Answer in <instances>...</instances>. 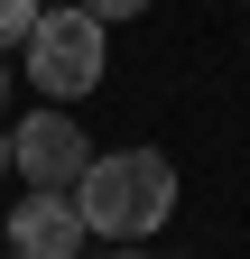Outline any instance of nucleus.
I'll return each instance as SVG.
<instances>
[{
  "instance_id": "obj_2",
  "label": "nucleus",
  "mask_w": 250,
  "mask_h": 259,
  "mask_svg": "<svg viewBox=\"0 0 250 259\" xmlns=\"http://www.w3.org/2000/svg\"><path fill=\"white\" fill-rule=\"evenodd\" d=\"M28 83L47 93V102H74V93L102 83V19L84 10H37V28H28Z\"/></svg>"
},
{
  "instance_id": "obj_7",
  "label": "nucleus",
  "mask_w": 250,
  "mask_h": 259,
  "mask_svg": "<svg viewBox=\"0 0 250 259\" xmlns=\"http://www.w3.org/2000/svg\"><path fill=\"white\" fill-rule=\"evenodd\" d=\"M0 167H10V139H0Z\"/></svg>"
},
{
  "instance_id": "obj_3",
  "label": "nucleus",
  "mask_w": 250,
  "mask_h": 259,
  "mask_svg": "<svg viewBox=\"0 0 250 259\" xmlns=\"http://www.w3.org/2000/svg\"><path fill=\"white\" fill-rule=\"evenodd\" d=\"M10 148H19V176H28V185H56V194H74V176L93 167V148H84V130H74L65 111H28Z\"/></svg>"
},
{
  "instance_id": "obj_4",
  "label": "nucleus",
  "mask_w": 250,
  "mask_h": 259,
  "mask_svg": "<svg viewBox=\"0 0 250 259\" xmlns=\"http://www.w3.org/2000/svg\"><path fill=\"white\" fill-rule=\"evenodd\" d=\"M10 250H19V259H84V204H74V194H56V185L19 194Z\"/></svg>"
},
{
  "instance_id": "obj_8",
  "label": "nucleus",
  "mask_w": 250,
  "mask_h": 259,
  "mask_svg": "<svg viewBox=\"0 0 250 259\" xmlns=\"http://www.w3.org/2000/svg\"><path fill=\"white\" fill-rule=\"evenodd\" d=\"M111 259H139V250H111Z\"/></svg>"
},
{
  "instance_id": "obj_6",
  "label": "nucleus",
  "mask_w": 250,
  "mask_h": 259,
  "mask_svg": "<svg viewBox=\"0 0 250 259\" xmlns=\"http://www.w3.org/2000/svg\"><path fill=\"white\" fill-rule=\"evenodd\" d=\"M93 19H130V10H148V0H84Z\"/></svg>"
},
{
  "instance_id": "obj_5",
  "label": "nucleus",
  "mask_w": 250,
  "mask_h": 259,
  "mask_svg": "<svg viewBox=\"0 0 250 259\" xmlns=\"http://www.w3.org/2000/svg\"><path fill=\"white\" fill-rule=\"evenodd\" d=\"M28 28H37V0H0V56L28 47Z\"/></svg>"
},
{
  "instance_id": "obj_1",
  "label": "nucleus",
  "mask_w": 250,
  "mask_h": 259,
  "mask_svg": "<svg viewBox=\"0 0 250 259\" xmlns=\"http://www.w3.org/2000/svg\"><path fill=\"white\" fill-rule=\"evenodd\" d=\"M74 204H84V232H111V241H139L158 232L167 204H176V167L158 148H120V157H93L74 176Z\"/></svg>"
}]
</instances>
